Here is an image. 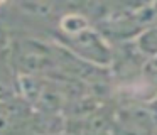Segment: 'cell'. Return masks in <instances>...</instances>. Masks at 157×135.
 I'll list each match as a JSON object with an SVG mask.
<instances>
[{"instance_id": "5b68a950", "label": "cell", "mask_w": 157, "mask_h": 135, "mask_svg": "<svg viewBox=\"0 0 157 135\" xmlns=\"http://www.w3.org/2000/svg\"><path fill=\"white\" fill-rule=\"evenodd\" d=\"M24 14H29L37 19H48L59 12L63 7L61 0H17Z\"/></svg>"}, {"instance_id": "ba28073f", "label": "cell", "mask_w": 157, "mask_h": 135, "mask_svg": "<svg viewBox=\"0 0 157 135\" xmlns=\"http://www.w3.org/2000/svg\"><path fill=\"white\" fill-rule=\"evenodd\" d=\"M27 135H68V133H61V132H54V133H39V132H29Z\"/></svg>"}, {"instance_id": "52a82bcc", "label": "cell", "mask_w": 157, "mask_h": 135, "mask_svg": "<svg viewBox=\"0 0 157 135\" xmlns=\"http://www.w3.org/2000/svg\"><path fill=\"white\" fill-rule=\"evenodd\" d=\"M9 42H10V40H9V37H7V32H5L4 25L0 24V56L7 52V49H9Z\"/></svg>"}, {"instance_id": "7a4b0ae2", "label": "cell", "mask_w": 157, "mask_h": 135, "mask_svg": "<svg viewBox=\"0 0 157 135\" xmlns=\"http://www.w3.org/2000/svg\"><path fill=\"white\" fill-rule=\"evenodd\" d=\"M59 40L71 56L78 57L86 64H91L93 68H106L113 61V52L108 42L91 25H88L75 36L59 37Z\"/></svg>"}, {"instance_id": "3957f363", "label": "cell", "mask_w": 157, "mask_h": 135, "mask_svg": "<svg viewBox=\"0 0 157 135\" xmlns=\"http://www.w3.org/2000/svg\"><path fill=\"white\" fill-rule=\"evenodd\" d=\"M32 122L31 105L22 96L0 101V135H27Z\"/></svg>"}, {"instance_id": "277c9868", "label": "cell", "mask_w": 157, "mask_h": 135, "mask_svg": "<svg viewBox=\"0 0 157 135\" xmlns=\"http://www.w3.org/2000/svg\"><path fill=\"white\" fill-rule=\"evenodd\" d=\"M21 96L19 74L9 61V54L0 56V101H9Z\"/></svg>"}, {"instance_id": "6da1fadb", "label": "cell", "mask_w": 157, "mask_h": 135, "mask_svg": "<svg viewBox=\"0 0 157 135\" xmlns=\"http://www.w3.org/2000/svg\"><path fill=\"white\" fill-rule=\"evenodd\" d=\"M9 61L19 76H41L56 66V54L37 39H17L9 42Z\"/></svg>"}, {"instance_id": "30bf717a", "label": "cell", "mask_w": 157, "mask_h": 135, "mask_svg": "<svg viewBox=\"0 0 157 135\" xmlns=\"http://www.w3.org/2000/svg\"><path fill=\"white\" fill-rule=\"evenodd\" d=\"M154 63H155V66H157V57H155V59H154Z\"/></svg>"}, {"instance_id": "9c48e42d", "label": "cell", "mask_w": 157, "mask_h": 135, "mask_svg": "<svg viewBox=\"0 0 157 135\" xmlns=\"http://www.w3.org/2000/svg\"><path fill=\"white\" fill-rule=\"evenodd\" d=\"M5 2H9V0H0V5H2V3H5Z\"/></svg>"}, {"instance_id": "8992f818", "label": "cell", "mask_w": 157, "mask_h": 135, "mask_svg": "<svg viewBox=\"0 0 157 135\" xmlns=\"http://www.w3.org/2000/svg\"><path fill=\"white\" fill-rule=\"evenodd\" d=\"M135 47L142 56L157 57V24L149 25L147 29H144L139 34V37L135 39Z\"/></svg>"}]
</instances>
